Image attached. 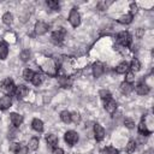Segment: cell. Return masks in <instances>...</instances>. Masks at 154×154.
Masks as SVG:
<instances>
[{"mask_svg":"<svg viewBox=\"0 0 154 154\" xmlns=\"http://www.w3.org/2000/svg\"><path fill=\"white\" fill-rule=\"evenodd\" d=\"M64 140H65V142L69 144V146H75L77 142H78V135H77V132L76 131H73V130H69V131H66L65 132V135H64Z\"/></svg>","mask_w":154,"mask_h":154,"instance_id":"cell-1","label":"cell"},{"mask_svg":"<svg viewBox=\"0 0 154 154\" xmlns=\"http://www.w3.org/2000/svg\"><path fill=\"white\" fill-rule=\"evenodd\" d=\"M69 22L73 28H77L81 24V16L76 8H72L70 14H69Z\"/></svg>","mask_w":154,"mask_h":154,"instance_id":"cell-2","label":"cell"},{"mask_svg":"<svg viewBox=\"0 0 154 154\" xmlns=\"http://www.w3.org/2000/svg\"><path fill=\"white\" fill-rule=\"evenodd\" d=\"M117 38H118V42H119L123 47H128V46H130V43H131V36H130V34H129L128 31H120V32L118 34Z\"/></svg>","mask_w":154,"mask_h":154,"instance_id":"cell-3","label":"cell"},{"mask_svg":"<svg viewBox=\"0 0 154 154\" xmlns=\"http://www.w3.org/2000/svg\"><path fill=\"white\" fill-rule=\"evenodd\" d=\"M1 90L5 91L7 95L12 94L14 91V83H13V81L11 78H5L1 82Z\"/></svg>","mask_w":154,"mask_h":154,"instance_id":"cell-4","label":"cell"},{"mask_svg":"<svg viewBox=\"0 0 154 154\" xmlns=\"http://www.w3.org/2000/svg\"><path fill=\"white\" fill-rule=\"evenodd\" d=\"M65 35H66V31H65L63 28H59V29H57L55 31H53V34H52V40H53L55 43H59V42H61V41L64 40Z\"/></svg>","mask_w":154,"mask_h":154,"instance_id":"cell-5","label":"cell"},{"mask_svg":"<svg viewBox=\"0 0 154 154\" xmlns=\"http://www.w3.org/2000/svg\"><path fill=\"white\" fill-rule=\"evenodd\" d=\"M105 129L100 125V124H95L94 125V135H95V140L96 141H102L105 138Z\"/></svg>","mask_w":154,"mask_h":154,"instance_id":"cell-6","label":"cell"},{"mask_svg":"<svg viewBox=\"0 0 154 154\" xmlns=\"http://www.w3.org/2000/svg\"><path fill=\"white\" fill-rule=\"evenodd\" d=\"M135 89H136V93L138 94V95H147L148 93H149V85L146 83V82H140L136 87H135Z\"/></svg>","mask_w":154,"mask_h":154,"instance_id":"cell-7","label":"cell"},{"mask_svg":"<svg viewBox=\"0 0 154 154\" xmlns=\"http://www.w3.org/2000/svg\"><path fill=\"white\" fill-rule=\"evenodd\" d=\"M48 31V24L45 22H37L35 24V32L37 35H45Z\"/></svg>","mask_w":154,"mask_h":154,"instance_id":"cell-8","label":"cell"},{"mask_svg":"<svg viewBox=\"0 0 154 154\" xmlns=\"http://www.w3.org/2000/svg\"><path fill=\"white\" fill-rule=\"evenodd\" d=\"M91 70H93V75H94V77H95V78L100 77V76L103 73V71H105V69H103V65H102L101 63H99V61L93 64V67H91Z\"/></svg>","mask_w":154,"mask_h":154,"instance_id":"cell-9","label":"cell"},{"mask_svg":"<svg viewBox=\"0 0 154 154\" xmlns=\"http://www.w3.org/2000/svg\"><path fill=\"white\" fill-rule=\"evenodd\" d=\"M105 109L108 112V113H114L116 109H117V102L113 100V99H107L105 101Z\"/></svg>","mask_w":154,"mask_h":154,"instance_id":"cell-10","label":"cell"},{"mask_svg":"<svg viewBox=\"0 0 154 154\" xmlns=\"http://www.w3.org/2000/svg\"><path fill=\"white\" fill-rule=\"evenodd\" d=\"M28 94H29L28 87H25V85H18L16 88V95H17L18 99H24Z\"/></svg>","mask_w":154,"mask_h":154,"instance_id":"cell-11","label":"cell"},{"mask_svg":"<svg viewBox=\"0 0 154 154\" xmlns=\"http://www.w3.org/2000/svg\"><path fill=\"white\" fill-rule=\"evenodd\" d=\"M11 105H12L11 96L5 95L0 99V109H7L8 107H11Z\"/></svg>","mask_w":154,"mask_h":154,"instance_id":"cell-12","label":"cell"},{"mask_svg":"<svg viewBox=\"0 0 154 154\" xmlns=\"http://www.w3.org/2000/svg\"><path fill=\"white\" fill-rule=\"evenodd\" d=\"M10 119H11V123L17 128V126H19L22 123H23V117L20 116V114H18V113H11L10 114Z\"/></svg>","mask_w":154,"mask_h":154,"instance_id":"cell-13","label":"cell"},{"mask_svg":"<svg viewBox=\"0 0 154 154\" xmlns=\"http://www.w3.org/2000/svg\"><path fill=\"white\" fill-rule=\"evenodd\" d=\"M31 128H32L35 131H37V132L43 131V123H42V120L38 119V118H35V119L31 122Z\"/></svg>","mask_w":154,"mask_h":154,"instance_id":"cell-14","label":"cell"},{"mask_svg":"<svg viewBox=\"0 0 154 154\" xmlns=\"http://www.w3.org/2000/svg\"><path fill=\"white\" fill-rule=\"evenodd\" d=\"M120 91L123 93V94H130L132 90H134V87H132V84L131 83H128V82H123L122 84H120Z\"/></svg>","mask_w":154,"mask_h":154,"instance_id":"cell-15","label":"cell"},{"mask_svg":"<svg viewBox=\"0 0 154 154\" xmlns=\"http://www.w3.org/2000/svg\"><path fill=\"white\" fill-rule=\"evenodd\" d=\"M46 141H47V143H48L49 147H57L59 140H58V137L54 134H49V135L46 136Z\"/></svg>","mask_w":154,"mask_h":154,"instance_id":"cell-16","label":"cell"},{"mask_svg":"<svg viewBox=\"0 0 154 154\" xmlns=\"http://www.w3.org/2000/svg\"><path fill=\"white\" fill-rule=\"evenodd\" d=\"M129 70V64L126 61H122L120 64H118V66L116 67V72L117 73H126Z\"/></svg>","mask_w":154,"mask_h":154,"instance_id":"cell-17","label":"cell"},{"mask_svg":"<svg viewBox=\"0 0 154 154\" xmlns=\"http://www.w3.org/2000/svg\"><path fill=\"white\" fill-rule=\"evenodd\" d=\"M38 144H40L38 138H37V137H31L30 141H29V143H28V148H29L30 150H37Z\"/></svg>","mask_w":154,"mask_h":154,"instance_id":"cell-18","label":"cell"},{"mask_svg":"<svg viewBox=\"0 0 154 154\" xmlns=\"http://www.w3.org/2000/svg\"><path fill=\"white\" fill-rule=\"evenodd\" d=\"M8 54V47L5 42H0V59H5Z\"/></svg>","mask_w":154,"mask_h":154,"instance_id":"cell-19","label":"cell"},{"mask_svg":"<svg viewBox=\"0 0 154 154\" xmlns=\"http://www.w3.org/2000/svg\"><path fill=\"white\" fill-rule=\"evenodd\" d=\"M118 20H119V23H122V24H130V23L132 22V14H131V13L123 14Z\"/></svg>","mask_w":154,"mask_h":154,"instance_id":"cell-20","label":"cell"},{"mask_svg":"<svg viewBox=\"0 0 154 154\" xmlns=\"http://www.w3.org/2000/svg\"><path fill=\"white\" fill-rule=\"evenodd\" d=\"M129 69H131L132 71H140V69H141V63L138 61V59H132L131 61H130V64H129Z\"/></svg>","mask_w":154,"mask_h":154,"instance_id":"cell-21","label":"cell"},{"mask_svg":"<svg viewBox=\"0 0 154 154\" xmlns=\"http://www.w3.org/2000/svg\"><path fill=\"white\" fill-rule=\"evenodd\" d=\"M58 82H59L60 87H63V88H67V87H70V84H71L70 78H67V77H65V76H60V77L58 78Z\"/></svg>","mask_w":154,"mask_h":154,"instance_id":"cell-22","label":"cell"},{"mask_svg":"<svg viewBox=\"0 0 154 154\" xmlns=\"http://www.w3.org/2000/svg\"><path fill=\"white\" fill-rule=\"evenodd\" d=\"M2 22H4L6 25L12 24V22H13V16H12V13H10V12L4 13V16H2Z\"/></svg>","mask_w":154,"mask_h":154,"instance_id":"cell-23","label":"cell"},{"mask_svg":"<svg viewBox=\"0 0 154 154\" xmlns=\"http://www.w3.org/2000/svg\"><path fill=\"white\" fill-rule=\"evenodd\" d=\"M60 119H61L64 123L69 124V123L71 122V113L67 112V111H63V112L60 113Z\"/></svg>","mask_w":154,"mask_h":154,"instance_id":"cell-24","label":"cell"},{"mask_svg":"<svg viewBox=\"0 0 154 154\" xmlns=\"http://www.w3.org/2000/svg\"><path fill=\"white\" fill-rule=\"evenodd\" d=\"M138 131H140L141 134L146 135V136L150 134V130H148V128H147V125H146L144 120H142V122L140 123V125H138Z\"/></svg>","mask_w":154,"mask_h":154,"instance_id":"cell-25","label":"cell"},{"mask_svg":"<svg viewBox=\"0 0 154 154\" xmlns=\"http://www.w3.org/2000/svg\"><path fill=\"white\" fill-rule=\"evenodd\" d=\"M135 149H136V142L135 141H129L126 147H125V152L128 154H131V153L135 152Z\"/></svg>","mask_w":154,"mask_h":154,"instance_id":"cell-26","label":"cell"},{"mask_svg":"<svg viewBox=\"0 0 154 154\" xmlns=\"http://www.w3.org/2000/svg\"><path fill=\"white\" fill-rule=\"evenodd\" d=\"M34 75H35V72H34L32 70H30V69H25L24 72H23V78H24L25 81H31L32 77H34Z\"/></svg>","mask_w":154,"mask_h":154,"instance_id":"cell-27","label":"cell"},{"mask_svg":"<svg viewBox=\"0 0 154 154\" xmlns=\"http://www.w3.org/2000/svg\"><path fill=\"white\" fill-rule=\"evenodd\" d=\"M31 82H32L34 85H40L42 83V76L40 73H35L34 77H32V79H31Z\"/></svg>","mask_w":154,"mask_h":154,"instance_id":"cell-28","label":"cell"},{"mask_svg":"<svg viewBox=\"0 0 154 154\" xmlns=\"http://www.w3.org/2000/svg\"><path fill=\"white\" fill-rule=\"evenodd\" d=\"M47 6H48L51 10H53V11H57V10H59V2H58V1L48 0V1H47Z\"/></svg>","mask_w":154,"mask_h":154,"instance_id":"cell-29","label":"cell"},{"mask_svg":"<svg viewBox=\"0 0 154 154\" xmlns=\"http://www.w3.org/2000/svg\"><path fill=\"white\" fill-rule=\"evenodd\" d=\"M99 95H100V97L103 99V100L111 99V93H109L107 89H102V90H100V91H99Z\"/></svg>","mask_w":154,"mask_h":154,"instance_id":"cell-30","label":"cell"},{"mask_svg":"<svg viewBox=\"0 0 154 154\" xmlns=\"http://www.w3.org/2000/svg\"><path fill=\"white\" fill-rule=\"evenodd\" d=\"M19 58H20V60H22V61H28V60L30 59V52H29L28 49H25V51H23V52L20 53V55H19Z\"/></svg>","mask_w":154,"mask_h":154,"instance_id":"cell-31","label":"cell"},{"mask_svg":"<svg viewBox=\"0 0 154 154\" xmlns=\"http://www.w3.org/2000/svg\"><path fill=\"white\" fill-rule=\"evenodd\" d=\"M103 154H119L118 149H116L114 147H106L103 150H102Z\"/></svg>","mask_w":154,"mask_h":154,"instance_id":"cell-32","label":"cell"},{"mask_svg":"<svg viewBox=\"0 0 154 154\" xmlns=\"http://www.w3.org/2000/svg\"><path fill=\"white\" fill-rule=\"evenodd\" d=\"M124 125L128 128V129H132L135 126V122L131 119V118H125L124 119Z\"/></svg>","mask_w":154,"mask_h":154,"instance_id":"cell-33","label":"cell"},{"mask_svg":"<svg viewBox=\"0 0 154 154\" xmlns=\"http://www.w3.org/2000/svg\"><path fill=\"white\" fill-rule=\"evenodd\" d=\"M79 120H81V116H79V113L78 112H73V113H71V122H73V123H79Z\"/></svg>","mask_w":154,"mask_h":154,"instance_id":"cell-34","label":"cell"},{"mask_svg":"<svg viewBox=\"0 0 154 154\" xmlns=\"http://www.w3.org/2000/svg\"><path fill=\"white\" fill-rule=\"evenodd\" d=\"M19 148H20V144L17 143V142H14V143H12V144L10 146V150H11L12 153H14V154H17V152L19 150Z\"/></svg>","mask_w":154,"mask_h":154,"instance_id":"cell-35","label":"cell"},{"mask_svg":"<svg viewBox=\"0 0 154 154\" xmlns=\"http://www.w3.org/2000/svg\"><path fill=\"white\" fill-rule=\"evenodd\" d=\"M135 81V75L134 72H126V76H125V82L128 83H131Z\"/></svg>","mask_w":154,"mask_h":154,"instance_id":"cell-36","label":"cell"},{"mask_svg":"<svg viewBox=\"0 0 154 154\" xmlns=\"http://www.w3.org/2000/svg\"><path fill=\"white\" fill-rule=\"evenodd\" d=\"M28 150H29L28 147H25V146H20V148H19V150L17 152V154H28Z\"/></svg>","mask_w":154,"mask_h":154,"instance_id":"cell-37","label":"cell"},{"mask_svg":"<svg viewBox=\"0 0 154 154\" xmlns=\"http://www.w3.org/2000/svg\"><path fill=\"white\" fill-rule=\"evenodd\" d=\"M130 8H131V14L137 12V5H136V4H134V2H132V4H130Z\"/></svg>","mask_w":154,"mask_h":154,"instance_id":"cell-38","label":"cell"},{"mask_svg":"<svg viewBox=\"0 0 154 154\" xmlns=\"http://www.w3.org/2000/svg\"><path fill=\"white\" fill-rule=\"evenodd\" d=\"M143 34H144V30H143V29H137V31H136V36H137L138 38H141V37L143 36Z\"/></svg>","mask_w":154,"mask_h":154,"instance_id":"cell-39","label":"cell"},{"mask_svg":"<svg viewBox=\"0 0 154 154\" xmlns=\"http://www.w3.org/2000/svg\"><path fill=\"white\" fill-rule=\"evenodd\" d=\"M52 154H64V150L61 148H54L53 152H52Z\"/></svg>","mask_w":154,"mask_h":154,"instance_id":"cell-40","label":"cell"},{"mask_svg":"<svg viewBox=\"0 0 154 154\" xmlns=\"http://www.w3.org/2000/svg\"><path fill=\"white\" fill-rule=\"evenodd\" d=\"M143 154H154V150L150 148V149H147V150H144V153Z\"/></svg>","mask_w":154,"mask_h":154,"instance_id":"cell-41","label":"cell"}]
</instances>
